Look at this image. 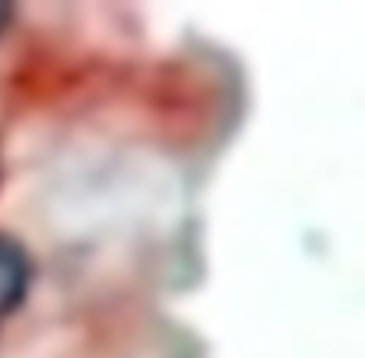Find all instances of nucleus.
I'll use <instances>...</instances> for the list:
<instances>
[{
    "mask_svg": "<svg viewBox=\"0 0 365 358\" xmlns=\"http://www.w3.org/2000/svg\"><path fill=\"white\" fill-rule=\"evenodd\" d=\"M32 284V259L25 245L0 231V327L21 309Z\"/></svg>",
    "mask_w": 365,
    "mask_h": 358,
    "instance_id": "1",
    "label": "nucleus"
},
{
    "mask_svg": "<svg viewBox=\"0 0 365 358\" xmlns=\"http://www.w3.org/2000/svg\"><path fill=\"white\" fill-rule=\"evenodd\" d=\"M11 18H14V7H11V4H4V0H0V36H4V32H7V25H11Z\"/></svg>",
    "mask_w": 365,
    "mask_h": 358,
    "instance_id": "2",
    "label": "nucleus"
}]
</instances>
